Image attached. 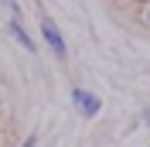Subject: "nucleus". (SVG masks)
<instances>
[{
    "label": "nucleus",
    "instance_id": "f257e3e1",
    "mask_svg": "<svg viewBox=\"0 0 150 147\" xmlns=\"http://www.w3.org/2000/svg\"><path fill=\"white\" fill-rule=\"evenodd\" d=\"M72 99H75V110L82 113V116H96V113H99V99H96L92 92L75 89V92H72Z\"/></svg>",
    "mask_w": 150,
    "mask_h": 147
},
{
    "label": "nucleus",
    "instance_id": "f03ea898",
    "mask_svg": "<svg viewBox=\"0 0 150 147\" xmlns=\"http://www.w3.org/2000/svg\"><path fill=\"white\" fill-rule=\"evenodd\" d=\"M41 34H45V41L51 45V51H55L58 58L65 55V41H62V34L55 31V24H51V21H41Z\"/></svg>",
    "mask_w": 150,
    "mask_h": 147
},
{
    "label": "nucleus",
    "instance_id": "7ed1b4c3",
    "mask_svg": "<svg viewBox=\"0 0 150 147\" xmlns=\"http://www.w3.org/2000/svg\"><path fill=\"white\" fill-rule=\"evenodd\" d=\"M10 34L17 38V41H21V45H24V48H28V51H34V41H31V34H24V28H21L17 21L10 24Z\"/></svg>",
    "mask_w": 150,
    "mask_h": 147
},
{
    "label": "nucleus",
    "instance_id": "20e7f679",
    "mask_svg": "<svg viewBox=\"0 0 150 147\" xmlns=\"http://www.w3.org/2000/svg\"><path fill=\"white\" fill-rule=\"evenodd\" d=\"M0 4H7V7H10V14H14V21L21 17V7H17V0H0Z\"/></svg>",
    "mask_w": 150,
    "mask_h": 147
},
{
    "label": "nucleus",
    "instance_id": "39448f33",
    "mask_svg": "<svg viewBox=\"0 0 150 147\" xmlns=\"http://www.w3.org/2000/svg\"><path fill=\"white\" fill-rule=\"evenodd\" d=\"M147 21H150V14H147Z\"/></svg>",
    "mask_w": 150,
    "mask_h": 147
}]
</instances>
